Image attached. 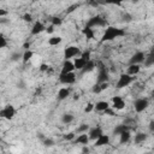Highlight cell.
Returning a JSON list of instances; mask_svg holds the SVG:
<instances>
[{
	"label": "cell",
	"mask_w": 154,
	"mask_h": 154,
	"mask_svg": "<svg viewBox=\"0 0 154 154\" xmlns=\"http://www.w3.org/2000/svg\"><path fill=\"white\" fill-rule=\"evenodd\" d=\"M122 36H125V30L122 29V28H117V26H107L102 34V37H101V42H107V41H112L114 38H118V37H122Z\"/></svg>",
	"instance_id": "cell-1"
},
{
	"label": "cell",
	"mask_w": 154,
	"mask_h": 154,
	"mask_svg": "<svg viewBox=\"0 0 154 154\" xmlns=\"http://www.w3.org/2000/svg\"><path fill=\"white\" fill-rule=\"evenodd\" d=\"M89 60H90V52H89V51H85V52H83L78 58H75L73 64H75L76 70H79V71H81V70L85 66V64H87Z\"/></svg>",
	"instance_id": "cell-2"
},
{
	"label": "cell",
	"mask_w": 154,
	"mask_h": 154,
	"mask_svg": "<svg viewBox=\"0 0 154 154\" xmlns=\"http://www.w3.org/2000/svg\"><path fill=\"white\" fill-rule=\"evenodd\" d=\"M134 79H135V77H132V76L129 75L128 72H126V73H122V75L119 76V78H118L117 83H116V88H117V89L125 88V87L130 85V84L134 82Z\"/></svg>",
	"instance_id": "cell-3"
},
{
	"label": "cell",
	"mask_w": 154,
	"mask_h": 154,
	"mask_svg": "<svg viewBox=\"0 0 154 154\" xmlns=\"http://www.w3.org/2000/svg\"><path fill=\"white\" fill-rule=\"evenodd\" d=\"M97 79L96 82L97 83H103V82H107L108 81V77H109V73H108V70L107 67L102 64V63H97Z\"/></svg>",
	"instance_id": "cell-4"
},
{
	"label": "cell",
	"mask_w": 154,
	"mask_h": 154,
	"mask_svg": "<svg viewBox=\"0 0 154 154\" xmlns=\"http://www.w3.org/2000/svg\"><path fill=\"white\" fill-rule=\"evenodd\" d=\"M81 54H82V52L77 46H67V47L64 48V58H65V60H70V59H72L75 57H78Z\"/></svg>",
	"instance_id": "cell-5"
},
{
	"label": "cell",
	"mask_w": 154,
	"mask_h": 154,
	"mask_svg": "<svg viewBox=\"0 0 154 154\" xmlns=\"http://www.w3.org/2000/svg\"><path fill=\"white\" fill-rule=\"evenodd\" d=\"M106 25H107V22L101 16H94V17H91V18H89L87 20V26H90V28L106 26Z\"/></svg>",
	"instance_id": "cell-6"
},
{
	"label": "cell",
	"mask_w": 154,
	"mask_h": 154,
	"mask_svg": "<svg viewBox=\"0 0 154 154\" xmlns=\"http://www.w3.org/2000/svg\"><path fill=\"white\" fill-rule=\"evenodd\" d=\"M149 106V100L146 99V97H140V99H136L135 102H134V109L137 112V113H141L143 112L144 109H147V107Z\"/></svg>",
	"instance_id": "cell-7"
},
{
	"label": "cell",
	"mask_w": 154,
	"mask_h": 154,
	"mask_svg": "<svg viewBox=\"0 0 154 154\" xmlns=\"http://www.w3.org/2000/svg\"><path fill=\"white\" fill-rule=\"evenodd\" d=\"M0 116H1V118H4V119H7V120H11V119H13V117L16 116V109H14V107L12 106V105H6L1 111H0Z\"/></svg>",
	"instance_id": "cell-8"
},
{
	"label": "cell",
	"mask_w": 154,
	"mask_h": 154,
	"mask_svg": "<svg viewBox=\"0 0 154 154\" xmlns=\"http://www.w3.org/2000/svg\"><path fill=\"white\" fill-rule=\"evenodd\" d=\"M59 82L61 84L65 85H70L73 84L76 82V75L73 72H69V73H64V75H59Z\"/></svg>",
	"instance_id": "cell-9"
},
{
	"label": "cell",
	"mask_w": 154,
	"mask_h": 154,
	"mask_svg": "<svg viewBox=\"0 0 154 154\" xmlns=\"http://www.w3.org/2000/svg\"><path fill=\"white\" fill-rule=\"evenodd\" d=\"M102 134H103L102 128H101V126H99V125H96V126H94V128L89 129V131H88V135H89L90 141H95V140H97Z\"/></svg>",
	"instance_id": "cell-10"
},
{
	"label": "cell",
	"mask_w": 154,
	"mask_h": 154,
	"mask_svg": "<svg viewBox=\"0 0 154 154\" xmlns=\"http://www.w3.org/2000/svg\"><path fill=\"white\" fill-rule=\"evenodd\" d=\"M112 107L113 109H117V111H120L125 107V101L122 96H113L112 97Z\"/></svg>",
	"instance_id": "cell-11"
},
{
	"label": "cell",
	"mask_w": 154,
	"mask_h": 154,
	"mask_svg": "<svg viewBox=\"0 0 154 154\" xmlns=\"http://www.w3.org/2000/svg\"><path fill=\"white\" fill-rule=\"evenodd\" d=\"M144 58H146V54L143 52H136V53H134L131 55L129 63L130 64H142L143 60H144Z\"/></svg>",
	"instance_id": "cell-12"
},
{
	"label": "cell",
	"mask_w": 154,
	"mask_h": 154,
	"mask_svg": "<svg viewBox=\"0 0 154 154\" xmlns=\"http://www.w3.org/2000/svg\"><path fill=\"white\" fill-rule=\"evenodd\" d=\"M73 70H76L73 61H71V60H65V61L63 63V66H61V71H60V75H64V73H69V72H73Z\"/></svg>",
	"instance_id": "cell-13"
},
{
	"label": "cell",
	"mask_w": 154,
	"mask_h": 154,
	"mask_svg": "<svg viewBox=\"0 0 154 154\" xmlns=\"http://www.w3.org/2000/svg\"><path fill=\"white\" fill-rule=\"evenodd\" d=\"M73 141H75V143H77V144L87 146V144L89 143L90 138H89V135H88L87 132H83V134H79V135H78Z\"/></svg>",
	"instance_id": "cell-14"
},
{
	"label": "cell",
	"mask_w": 154,
	"mask_h": 154,
	"mask_svg": "<svg viewBox=\"0 0 154 154\" xmlns=\"http://www.w3.org/2000/svg\"><path fill=\"white\" fill-rule=\"evenodd\" d=\"M70 95H71V89L67 88V87H63V88H60V89L58 90V95H57V96H58V100L63 101V100L67 99Z\"/></svg>",
	"instance_id": "cell-15"
},
{
	"label": "cell",
	"mask_w": 154,
	"mask_h": 154,
	"mask_svg": "<svg viewBox=\"0 0 154 154\" xmlns=\"http://www.w3.org/2000/svg\"><path fill=\"white\" fill-rule=\"evenodd\" d=\"M42 31H46V26L41 22H38V20L35 22L34 25H32V29H31V35H38Z\"/></svg>",
	"instance_id": "cell-16"
},
{
	"label": "cell",
	"mask_w": 154,
	"mask_h": 154,
	"mask_svg": "<svg viewBox=\"0 0 154 154\" xmlns=\"http://www.w3.org/2000/svg\"><path fill=\"white\" fill-rule=\"evenodd\" d=\"M109 143V136L108 135H101L97 140H95V146L96 147H101V146H106Z\"/></svg>",
	"instance_id": "cell-17"
},
{
	"label": "cell",
	"mask_w": 154,
	"mask_h": 154,
	"mask_svg": "<svg viewBox=\"0 0 154 154\" xmlns=\"http://www.w3.org/2000/svg\"><path fill=\"white\" fill-rule=\"evenodd\" d=\"M82 34L87 37V40H91V38H94V37H95L94 29H93V28H90V26H87V25L82 29Z\"/></svg>",
	"instance_id": "cell-18"
},
{
	"label": "cell",
	"mask_w": 154,
	"mask_h": 154,
	"mask_svg": "<svg viewBox=\"0 0 154 154\" xmlns=\"http://www.w3.org/2000/svg\"><path fill=\"white\" fill-rule=\"evenodd\" d=\"M107 108H109V103L107 101H97L95 103V111L97 112H105Z\"/></svg>",
	"instance_id": "cell-19"
},
{
	"label": "cell",
	"mask_w": 154,
	"mask_h": 154,
	"mask_svg": "<svg viewBox=\"0 0 154 154\" xmlns=\"http://www.w3.org/2000/svg\"><path fill=\"white\" fill-rule=\"evenodd\" d=\"M130 138H131L130 130L124 131V132H122V134L119 135V143H120V144H125V143H128V142L130 141Z\"/></svg>",
	"instance_id": "cell-20"
},
{
	"label": "cell",
	"mask_w": 154,
	"mask_h": 154,
	"mask_svg": "<svg viewBox=\"0 0 154 154\" xmlns=\"http://www.w3.org/2000/svg\"><path fill=\"white\" fill-rule=\"evenodd\" d=\"M143 64H144L146 67H150V66L154 65V51L146 55V58L143 60Z\"/></svg>",
	"instance_id": "cell-21"
},
{
	"label": "cell",
	"mask_w": 154,
	"mask_h": 154,
	"mask_svg": "<svg viewBox=\"0 0 154 154\" xmlns=\"http://www.w3.org/2000/svg\"><path fill=\"white\" fill-rule=\"evenodd\" d=\"M140 70H141L140 64H130L129 67H128V73L131 75V76H135L140 72Z\"/></svg>",
	"instance_id": "cell-22"
},
{
	"label": "cell",
	"mask_w": 154,
	"mask_h": 154,
	"mask_svg": "<svg viewBox=\"0 0 154 154\" xmlns=\"http://www.w3.org/2000/svg\"><path fill=\"white\" fill-rule=\"evenodd\" d=\"M128 130H130V126H129V125H126V124H119V125H117V126L114 128V130H113V134L119 136L122 132H124V131H128Z\"/></svg>",
	"instance_id": "cell-23"
},
{
	"label": "cell",
	"mask_w": 154,
	"mask_h": 154,
	"mask_svg": "<svg viewBox=\"0 0 154 154\" xmlns=\"http://www.w3.org/2000/svg\"><path fill=\"white\" fill-rule=\"evenodd\" d=\"M94 69H95V61L90 59L81 71H82V73H88V72H91Z\"/></svg>",
	"instance_id": "cell-24"
},
{
	"label": "cell",
	"mask_w": 154,
	"mask_h": 154,
	"mask_svg": "<svg viewBox=\"0 0 154 154\" xmlns=\"http://www.w3.org/2000/svg\"><path fill=\"white\" fill-rule=\"evenodd\" d=\"M147 138H148V135L147 134H144V132H137L135 135V143H137V144L143 143Z\"/></svg>",
	"instance_id": "cell-25"
},
{
	"label": "cell",
	"mask_w": 154,
	"mask_h": 154,
	"mask_svg": "<svg viewBox=\"0 0 154 154\" xmlns=\"http://www.w3.org/2000/svg\"><path fill=\"white\" fill-rule=\"evenodd\" d=\"M61 41H63V38L60 36H52L48 38V45L49 46H58L61 43Z\"/></svg>",
	"instance_id": "cell-26"
},
{
	"label": "cell",
	"mask_w": 154,
	"mask_h": 154,
	"mask_svg": "<svg viewBox=\"0 0 154 154\" xmlns=\"http://www.w3.org/2000/svg\"><path fill=\"white\" fill-rule=\"evenodd\" d=\"M73 119H75V117H73V114H71V113H64V114L61 116V122H63L64 124H70V123L73 122Z\"/></svg>",
	"instance_id": "cell-27"
},
{
	"label": "cell",
	"mask_w": 154,
	"mask_h": 154,
	"mask_svg": "<svg viewBox=\"0 0 154 154\" xmlns=\"http://www.w3.org/2000/svg\"><path fill=\"white\" fill-rule=\"evenodd\" d=\"M124 0H100L97 1V4H102V5H117L119 6Z\"/></svg>",
	"instance_id": "cell-28"
},
{
	"label": "cell",
	"mask_w": 154,
	"mask_h": 154,
	"mask_svg": "<svg viewBox=\"0 0 154 154\" xmlns=\"http://www.w3.org/2000/svg\"><path fill=\"white\" fill-rule=\"evenodd\" d=\"M32 55H34L32 51H30V49H25V51H24V53H23V58H22L23 63H24V64H25V63H28V61L32 58Z\"/></svg>",
	"instance_id": "cell-29"
},
{
	"label": "cell",
	"mask_w": 154,
	"mask_h": 154,
	"mask_svg": "<svg viewBox=\"0 0 154 154\" xmlns=\"http://www.w3.org/2000/svg\"><path fill=\"white\" fill-rule=\"evenodd\" d=\"M91 91H93L94 94H100L101 91H103V89H102V87H101V83H97V82H96V83L93 85Z\"/></svg>",
	"instance_id": "cell-30"
},
{
	"label": "cell",
	"mask_w": 154,
	"mask_h": 154,
	"mask_svg": "<svg viewBox=\"0 0 154 154\" xmlns=\"http://www.w3.org/2000/svg\"><path fill=\"white\" fill-rule=\"evenodd\" d=\"M89 125L88 124H81L78 128H77V134H83V132H88L89 131Z\"/></svg>",
	"instance_id": "cell-31"
},
{
	"label": "cell",
	"mask_w": 154,
	"mask_h": 154,
	"mask_svg": "<svg viewBox=\"0 0 154 154\" xmlns=\"http://www.w3.org/2000/svg\"><path fill=\"white\" fill-rule=\"evenodd\" d=\"M22 58H23V53H20V52H14V53L11 54V60L12 61H18Z\"/></svg>",
	"instance_id": "cell-32"
},
{
	"label": "cell",
	"mask_w": 154,
	"mask_h": 154,
	"mask_svg": "<svg viewBox=\"0 0 154 154\" xmlns=\"http://www.w3.org/2000/svg\"><path fill=\"white\" fill-rule=\"evenodd\" d=\"M63 138L65 141H73L76 138V135H75V132H67V134L63 135Z\"/></svg>",
	"instance_id": "cell-33"
},
{
	"label": "cell",
	"mask_w": 154,
	"mask_h": 154,
	"mask_svg": "<svg viewBox=\"0 0 154 154\" xmlns=\"http://www.w3.org/2000/svg\"><path fill=\"white\" fill-rule=\"evenodd\" d=\"M51 22H52V25H54V26H59V25L63 24V19L59 18V17H53L51 19Z\"/></svg>",
	"instance_id": "cell-34"
},
{
	"label": "cell",
	"mask_w": 154,
	"mask_h": 154,
	"mask_svg": "<svg viewBox=\"0 0 154 154\" xmlns=\"http://www.w3.org/2000/svg\"><path fill=\"white\" fill-rule=\"evenodd\" d=\"M7 47V40L4 35H0V48H6Z\"/></svg>",
	"instance_id": "cell-35"
},
{
	"label": "cell",
	"mask_w": 154,
	"mask_h": 154,
	"mask_svg": "<svg viewBox=\"0 0 154 154\" xmlns=\"http://www.w3.org/2000/svg\"><path fill=\"white\" fill-rule=\"evenodd\" d=\"M42 142H43V146L45 147H53L54 146V141L52 138H45Z\"/></svg>",
	"instance_id": "cell-36"
},
{
	"label": "cell",
	"mask_w": 154,
	"mask_h": 154,
	"mask_svg": "<svg viewBox=\"0 0 154 154\" xmlns=\"http://www.w3.org/2000/svg\"><path fill=\"white\" fill-rule=\"evenodd\" d=\"M23 20L26 22V23H31V22H32V16H31L30 13H25V14L23 16Z\"/></svg>",
	"instance_id": "cell-37"
},
{
	"label": "cell",
	"mask_w": 154,
	"mask_h": 154,
	"mask_svg": "<svg viewBox=\"0 0 154 154\" xmlns=\"http://www.w3.org/2000/svg\"><path fill=\"white\" fill-rule=\"evenodd\" d=\"M94 108H95V105H94V103H88L87 107L84 108V112H85V113H89V112H91Z\"/></svg>",
	"instance_id": "cell-38"
},
{
	"label": "cell",
	"mask_w": 154,
	"mask_h": 154,
	"mask_svg": "<svg viewBox=\"0 0 154 154\" xmlns=\"http://www.w3.org/2000/svg\"><path fill=\"white\" fill-rule=\"evenodd\" d=\"M122 18H123V20H124V22H126V23H128V22H131V19H132V17H131L129 13L123 14V17H122Z\"/></svg>",
	"instance_id": "cell-39"
},
{
	"label": "cell",
	"mask_w": 154,
	"mask_h": 154,
	"mask_svg": "<svg viewBox=\"0 0 154 154\" xmlns=\"http://www.w3.org/2000/svg\"><path fill=\"white\" fill-rule=\"evenodd\" d=\"M53 31H54V25H49V26H47V28H46V32L52 34Z\"/></svg>",
	"instance_id": "cell-40"
},
{
	"label": "cell",
	"mask_w": 154,
	"mask_h": 154,
	"mask_svg": "<svg viewBox=\"0 0 154 154\" xmlns=\"http://www.w3.org/2000/svg\"><path fill=\"white\" fill-rule=\"evenodd\" d=\"M48 69H49V66L46 64H41V66H40V71H48Z\"/></svg>",
	"instance_id": "cell-41"
},
{
	"label": "cell",
	"mask_w": 154,
	"mask_h": 154,
	"mask_svg": "<svg viewBox=\"0 0 154 154\" xmlns=\"http://www.w3.org/2000/svg\"><path fill=\"white\" fill-rule=\"evenodd\" d=\"M148 128H149V130H150L152 132H154V120L149 123V125H148Z\"/></svg>",
	"instance_id": "cell-42"
},
{
	"label": "cell",
	"mask_w": 154,
	"mask_h": 154,
	"mask_svg": "<svg viewBox=\"0 0 154 154\" xmlns=\"http://www.w3.org/2000/svg\"><path fill=\"white\" fill-rule=\"evenodd\" d=\"M77 7H78V5H73V6L69 7V10H67V13H71V12L73 11V8H77Z\"/></svg>",
	"instance_id": "cell-43"
},
{
	"label": "cell",
	"mask_w": 154,
	"mask_h": 154,
	"mask_svg": "<svg viewBox=\"0 0 154 154\" xmlns=\"http://www.w3.org/2000/svg\"><path fill=\"white\" fill-rule=\"evenodd\" d=\"M82 152H83V153H85V152L88 153V152H89V149H88V147H85V146H84V147H83V149H82Z\"/></svg>",
	"instance_id": "cell-44"
},
{
	"label": "cell",
	"mask_w": 154,
	"mask_h": 154,
	"mask_svg": "<svg viewBox=\"0 0 154 154\" xmlns=\"http://www.w3.org/2000/svg\"><path fill=\"white\" fill-rule=\"evenodd\" d=\"M131 2L132 4H137V2H140V0H131Z\"/></svg>",
	"instance_id": "cell-45"
},
{
	"label": "cell",
	"mask_w": 154,
	"mask_h": 154,
	"mask_svg": "<svg viewBox=\"0 0 154 154\" xmlns=\"http://www.w3.org/2000/svg\"><path fill=\"white\" fill-rule=\"evenodd\" d=\"M152 1H153V4H154V0H152Z\"/></svg>",
	"instance_id": "cell-46"
}]
</instances>
